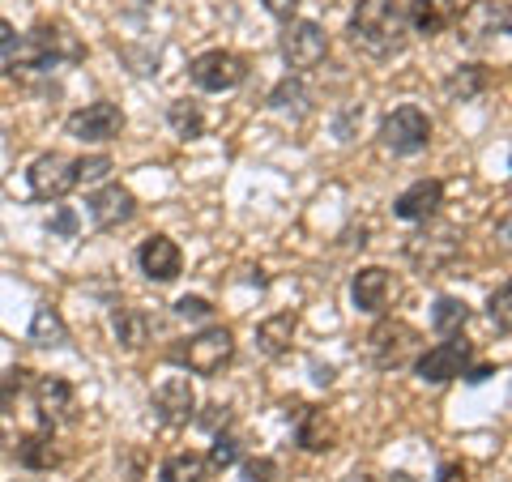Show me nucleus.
I'll use <instances>...</instances> for the list:
<instances>
[{
    "label": "nucleus",
    "instance_id": "f257e3e1",
    "mask_svg": "<svg viewBox=\"0 0 512 482\" xmlns=\"http://www.w3.org/2000/svg\"><path fill=\"white\" fill-rule=\"evenodd\" d=\"M350 43L372 60H393L406 52L410 26H406V5L402 0H359L346 26Z\"/></svg>",
    "mask_w": 512,
    "mask_h": 482
},
{
    "label": "nucleus",
    "instance_id": "f03ea898",
    "mask_svg": "<svg viewBox=\"0 0 512 482\" xmlns=\"http://www.w3.org/2000/svg\"><path fill=\"white\" fill-rule=\"evenodd\" d=\"M13 64L9 69H22V73H43V69H56V64H82L86 60V43L73 35L69 22H35L26 30V39L13 43Z\"/></svg>",
    "mask_w": 512,
    "mask_h": 482
},
{
    "label": "nucleus",
    "instance_id": "7ed1b4c3",
    "mask_svg": "<svg viewBox=\"0 0 512 482\" xmlns=\"http://www.w3.org/2000/svg\"><path fill=\"white\" fill-rule=\"evenodd\" d=\"M167 359L192 376H222V367H231V359H235V333L222 325H210L197 337H188V342L171 346Z\"/></svg>",
    "mask_w": 512,
    "mask_h": 482
},
{
    "label": "nucleus",
    "instance_id": "20e7f679",
    "mask_svg": "<svg viewBox=\"0 0 512 482\" xmlns=\"http://www.w3.org/2000/svg\"><path fill=\"white\" fill-rule=\"evenodd\" d=\"M380 146H384V154H393V158L423 154L431 146V116L423 107H414V103L393 107L389 116L380 120Z\"/></svg>",
    "mask_w": 512,
    "mask_h": 482
},
{
    "label": "nucleus",
    "instance_id": "39448f33",
    "mask_svg": "<svg viewBox=\"0 0 512 482\" xmlns=\"http://www.w3.org/2000/svg\"><path fill=\"white\" fill-rule=\"evenodd\" d=\"M423 337L414 325H406V320H376V329L367 333V359H372V367H380V372H397V367L414 363V355H419Z\"/></svg>",
    "mask_w": 512,
    "mask_h": 482
},
{
    "label": "nucleus",
    "instance_id": "423d86ee",
    "mask_svg": "<svg viewBox=\"0 0 512 482\" xmlns=\"http://www.w3.org/2000/svg\"><path fill=\"white\" fill-rule=\"evenodd\" d=\"M470 359H474V346L461 333H453L414 355V376L427 384H448V380H461L470 372Z\"/></svg>",
    "mask_w": 512,
    "mask_h": 482
},
{
    "label": "nucleus",
    "instance_id": "0eeeda50",
    "mask_svg": "<svg viewBox=\"0 0 512 482\" xmlns=\"http://www.w3.org/2000/svg\"><path fill=\"white\" fill-rule=\"evenodd\" d=\"M282 60L291 73H312L329 60V35L320 22L308 18H291L282 30Z\"/></svg>",
    "mask_w": 512,
    "mask_h": 482
},
{
    "label": "nucleus",
    "instance_id": "6e6552de",
    "mask_svg": "<svg viewBox=\"0 0 512 482\" xmlns=\"http://www.w3.org/2000/svg\"><path fill=\"white\" fill-rule=\"evenodd\" d=\"M188 77L205 94H227L248 82V60L239 52H227V47H214V52H201L188 64Z\"/></svg>",
    "mask_w": 512,
    "mask_h": 482
},
{
    "label": "nucleus",
    "instance_id": "1a4fd4ad",
    "mask_svg": "<svg viewBox=\"0 0 512 482\" xmlns=\"http://www.w3.org/2000/svg\"><path fill=\"white\" fill-rule=\"evenodd\" d=\"M461 256V235L453 227H427L406 239V261L419 273H440Z\"/></svg>",
    "mask_w": 512,
    "mask_h": 482
},
{
    "label": "nucleus",
    "instance_id": "9d476101",
    "mask_svg": "<svg viewBox=\"0 0 512 482\" xmlns=\"http://www.w3.org/2000/svg\"><path fill=\"white\" fill-rule=\"evenodd\" d=\"M457 39L466 47H491L495 39L508 35V5L504 0H470L457 13Z\"/></svg>",
    "mask_w": 512,
    "mask_h": 482
},
{
    "label": "nucleus",
    "instance_id": "9b49d317",
    "mask_svg": "<svg viewBox=\"0 0 512 482\" xmlns=\"http://www.w3.org/2000/svg\"><path fill=\"white\" fill-rule=\"evenodd\" d=\"M26 180H30V197L35 201H64L77 188V158L60 154V150L39 154L35 163H30Z\"/></svg>",
    "mask_w": 512,
    "mask_h": 482
},
{
    "label": "nucleus",
    "instance_id": "f8f14e48",
    "mask_svg": "<svg viewBox=\"0 0 512 482\" xmlns=\"http://www.w3.org/2000/svg\"><path fill=\"white\" fill-rule=\"evenodd\" d=\"M64 128H69V137L77 141H86V146H107V141H116L124 133V111L116 103H86V107H77L69 120H64Z\"/></svg>",
    "mask_w": 512,
    "mask_h": 482
},
{
    "label": "nucleus",
    "instance_id": "ddd939ff",
    "mask_svg": "<svg viewBox=\"0 0 512 482\" xmlns=\"http://www.w3.org/2000/svg\"><path fill=\"white\" fill-rule=\"evenodd\" d=\"M30 397H35V410H39L43 427L56 431V427L77 423V389L64 376H39Z\"/></svg>",
    "mask_w": 512,
    "mask_h": 482
},
{
    "label": "nucleus",
    "instance_id": "4468645a",
    "mask_svg": "<svg viewBox=\"0 0 512 482\" xmlns=\"http://www.w3.org/2000/svg\"><path fill=\"white\" fill-rule=\"evenodd\" d=\"M154 414L167 427H184L197 419V393H192L188 376H167L154 384Z\"/></svg>",
    "mask_w": 512,
    "mask_h": 482
},
{
    "label": "nucleus",
    "instance_id": "2eb2a0df",
    "mask_svg": "<svg viewBox=\"0 0 512 482\" xmlns=\"http://www.w3.org/2000/svg\"><path fill=\"white\" fill-rule=\"evenodd\" d=\"M137 265H141V273H146L150 282L167 286V282L180 278L184 252H180V244H175V239H167V235H150L146 244L137 248Z\"/></svg>",
    "mask_w": 512,
    "mask_h": 482
},
{
    "label": "nucleus",
    "instance_id": "dca6fc26",
    "mask_svg": "<svg viewBox=\"0 0 512 482\" xmlns=\"http://www.w3.org/2000/svg\"><path fill=\"white\" fill-rule=\"evenodd\" d=\"M133 214H137V197L120 184H107L90 197V222L99 231H116L124 222H133Z\"/></svg>",
    "mask_w": 512,
    "mask_h": 482
},
{
    "label": "nucleus",
    "instance_id": "f3484780",
    "mask_svg": "<svg viewBox=\"0 0 512 482\" xmlns=\"http://www.w3.org/2000/svg\"><path fill=\"white\" fill-rule=\"evenodd\" d=\"M457 13H461V0H410L406 26L423 39H436V35H444V30H453Z\"/></svg>",
    "mask_w": 512,
    "mask_h": 482
},
{
    "label": "nucleus",
    "instance_id": "a211bd4d",
    "mask_svg": "<svg viewBox=\"0 0 512 482\" xmlns=\"http://www.w3.org/2000/svg\"><path fill=\"white\" fill-rule=\"evenodd\" d=\"M350 299H355L359 312L380 316L384 308H389V299H393V278H389V269H380V265L359 269L355 282H350Z\"/></svg>",
    "mask_w": 512,
    "mask_h": 482
},
{
    "label": "nucleus",
    "instance_id": "6ab92c4d",
    "mask_svg": "<svg viewBox=\"0 0 512 482\" xmlns=\"http://www.w3.org/2000/svg\"><path fill=\"white\" fill-rule=\"evenodd\" d=\"M440 205H444V184L440 180H414L402 197L393 201V214L402 222H427V218H436Z\"/></svg>",
    "mask_w": 512,
    "mask_h": 482
},
{
    "label": "nucleus",
    "instance_id": "aec40b11",
    "mask_svg": "<svg viewBox=\"0 0 512 482\" xmlns=\"http://www.w3.org/2000/svg\"><path fill=\"white\" fill-rule=\"evenodd\" d=\"M13 457H18L22 470H56V465L64 461V453L56 448V431L52 427H39V431H26V436L13 444Z\"/></svg>",
    "mask_w": 512,
    "mask_h": 482
},
{
    "label": "nucleus",
    "instance_id": "412c9836",
    "mask_svg": "<svg viewBox=\"0 0 512 482\" xmlns=\"http://www.w3.org/2000/svg\"><path fill=\"white\" fill-rule=\"evenodd\" d=\"M295 329H299V316H295V312H274V316H265L261 325H256V346H261V355L282 359L286 350H291V342H295Z\"/></svg>",
    "mask_w": 512,
    "mask_h": 482
},
{
    "label": "nucleus",
    "instance_id": "4be33fe9",
    "mask_svg": "<svg viewBox=\"0 0 512 482\" xmlns=\"http://www.w3.org/2000/svg\"><path fill=\"white\" fill-rule=\"evenodd\" d=\"M295 440L303 453H329V448L338 444V423H333L325 410H303Z\"/></svg>",
    "mask_w": 512,
    "mask_h": 482
},
{
    "label": "nucleus",
    "instance_id": "5701e85b",
    "mask_svg": "<svg viewBox=\"0 0 512 482\" xmlns=\"http://www.w3.org/2000/svg\"><path fill=\"white\" fill-rule=\"evenodd\" d=\"M111 333H116V346L141 350L150 342V333H154V320H150V312H141V308H116L111 312Z\"/></svg>",
    "mask_w": 512,
    "mask_h": 482
},
{
    "label": "nucleus",
    "instance_id": "b1692460",
    "mask_svg": "<svg viewBox=\"0 0 512 482\" xmlns=\"http://www.w3.org/2000/svg\"><path fill=\"white\" fill-rule=\"evenodd\" d=\"M214 465L205 453H192V448H184V453H171L163 465H158V478L163 482H210Z\"/></svg>",
    "mask_w": 512,
    "mask_h": 482
},
{
    "label": "nucleus",
    "instance_id": "393cba45",
    "mask_svg": "<svg viewBox=\"0 0 512 482\" xmlns=\"http://www.w3.org/2000/svg\"><path fill=\"white\" fill-rule=\"evenodd\" d=\"M30 346H43V350L69 346V325H64V316L52 308V303H39L35 308V320H30Z\"/></svg>",
    "mask_w": 512,
    "mask_h": 482
},
{
    "label": "nucleus",
    "instance_id": "a878e982",
    "mask_svg": "<svg viewBox=\"0 0 512 482\" xmlns=\"http://www.w3.org/2000/svg\"><path fill=\"white\" fill-rule=\"evenodd\" d=\"M487 86H491L487 64H461V69H453V77L444 82V94L453 103H470L478 94H487Z\"/></svg>",
    "mask_w": 512,
    "mask_h": 482
},
{
    "label": "nucleus",
    "instance_id": "bb28decb",
    "mask_svg": "<svg viewBox=\"0 0 512 482\" xmlns=\"http://www.w3.org/2000/svg\"><path fill=\"white\" fill-rule=\"evenodd\" d=\"M167 124L175 128V137L192 141V137L205 133V111H201V103H192V99H175L167 107Z\"/></svg>",
    "mask_w": 512,
    "mask_h": 482
},
{
    "label": "nucleus",
    "instance_id": "cd10ccee",
    "mask_svg": "<svg viewBox=\"0 0 512 482\" xmlns=\"http://www.w3.org/2000/svg\"><path fill=\"white\" fill-rule=\"evenodd\" d=\"M466 320H470V308H466V299H436V312H431V325H436L440 337H453L466 329Z\"/></svg>",
    "mask_w": 512,
    "mask_h": 482
},
{
    "label": "nucleus",
    "instance_id": "c85d7f7f",
    "mask_svg": "<svg viewBox=\"0 0 512 482\" xmlns=\"http://www.w3.org/2000/svg\"><path fill=\"white\" fill-rule=\"evenodd\" d=\"M35 389V372H26V367H9V372H0V410H18V401Z\"/></svg>",
    "mask_w": 512,
    "mask_h": 482
},
{
    "label": "nucleus",
    "instance_id": "c756f323",
    "mask_svg": "<svg viewBox=\"0 0 512 482\" xmlns=\"http://www.w3.org/2000/svg\"><path fill=\"white\" fill-rule=\"evenodd\" d=\"M269 107H274V111H295V116H303V111H308V90H303L299 77H286V82L274 86V94H269Z\"/></svg>",
    "mask_w": 512,
    "mask_h": 482
},
{
    "label": "nucleus",
    "instance_id": "7c9ffc66",
    "mask_svg": "<svg viewBox=\"0 0 512 482\" xmlns=\"http://www.w3.org/2000/svg\"><path fill=\"white\" fill-rule=\"evenodd\" d=\"M107 175H111V158L107 154L77 158V184H103Z\"/></svg>",
    "mask_w": 512,
    "mask_h": 482
},
{
    "label": "nucleus",
    "instance_id": "2f4dec72",
    "mask_svg": "<svg viewBox=\"0 0 512 482\" xmlns=\"http://www.w3.org/2000/svg\"><path fill=\"white\" fill-rule=\"evenodd\" d=\"M508 303H512V286L504 282L500 291L491 295V303H487V316H491V325L500 329V337H508V329H512V320H508Z\"/></svg>",
    "mask_w": 512,
    "mask_h": 482
},
{
    "label": "nucleus",
    "instance_id": "473e14b6",
    "mask_svg": "<svg viewBox=\"0 0 512 482\" xmlns=\"http://www.w3.org/2000/svg\"><path fill=\"white\" fill-rule=\"evenodd\" d=\"M205 457H210L214 470H227V465L239 461V440H235V436H214V448H210Z\"/></svg>",
    "mask_w": 512,
    "mask_h": 482
},
{
    "label": "nucleus",
    "instance_id": "72a5a7b5",
    "mask_svg": "<svg viewBox=\"0 0 512 482\" xmlns=\"http://www.w3.org/2000/svg\"><path fill=\"white\" fill-rule=\"evenodd\" d=\"M175 316L180 320H210L214 308H210V299H201V295H184V299H175Z\"/></svg>",
    "mask_w": 512,
    "mask_h": 482
},
{
    "label": "nucleus",
    "instance_id": "f704fd0d",
    "mask_svg": "<svg viewBox=\"0 0 512 482\" xmlns=\"http://www.w3.org/2000/svg\"><path fill=\"white\" fill-rule=\"evenodd\" d=\"M244 482H278V461H269V457L244 461Z\"/></svg>",
    "mask_w": 512,
    "mask_h": 482
},
{
    "label": "nucleus",
    "instance_id": "c9c22d12",
    "mask_svg": "<svg viewBox=\"0 0 512 482\" xmlns=\"http://www.w3.org/2000/svg\"><path fill=\"white\" fill-rule=\"evenodd\" d=\"M261 5H265L269 13H274V18H282V22H291V18H295V13H299V5H303V0H261Z\"/></svg>",
    "mask_w": 512,
    "mask_h": 482
},
{
    "label": "nucleus",
    "instance_id": "e433bc0d",
    "mask_svg": "<svg viewBox=\"0 0 512 482\" xmlns=\"http://www.w3.org/2000/svg\"><path fill=\"white\" fill-rule=\"evenodd\" d=\"M205 410H210V414H201V427L205 431H218V427L231 423V410L227 406H205Z\"/></svg>",
    "mask_w": 512,
    "mask_h": 482
},
{
    "label": "nucleus",
    "instance_id": "4c0bfd02",
    "mask_svg": "<svg viewBox=\"0 0 512 482\" xmlns=\"http://www.w3.org/2000/svg\"><path fill=\"white\" fill-rule=\"evenodd\" d=\"M436 482H470V470H466L461 461H444L440 474H436Z\"/></svg>",
    "mask_w": 512,
    "mask_h": 482
},
{
    "label": "nucleus",
    "instance_id": "58836bf2",
    "mask_svg": "<svg viewBox=\"0 0 512 482\" xmlns=\"http://www.w3.org/2000/svg\"><path fill=\"white\" fill-rule=\"evenodd\" d=\"M13 43H18V30H13L5 18H0V56H9V52H13Z\"/></svg>",
    "mask_w": 512,
    "mask_h": 482
},
{
    "label": "nucleus",
    "instance_id": "ea45409f",
    "mask_svg": "<svg viewBox=\"0 0 512 482\" xmlns=\"http://www.w3.org/2000/svg\"><path fill=\"white\" fill-rule=\"evenodd\" d=\"M52 227H56L60 235H73V231H77V222H73V214H69V210H60V214H56V222H52Z\"/></svg>",
    "mask_w": 512,
    "mask_h": 482
},
{
    "label": "nucleus",
    "instance_id": "a19ab883",
    "mask_svg": "<svg viewBox=\"0 0 512 482\" xmlns=\"http://www.w3.org/2000/svg\"><path fill=\"white\" fill-rule=\"evenodd\" d=\"M0 453H5V431H0Z\"/></svg>",
    "mask_w": 512,
    "mask_h": 482
}]
</instances>
